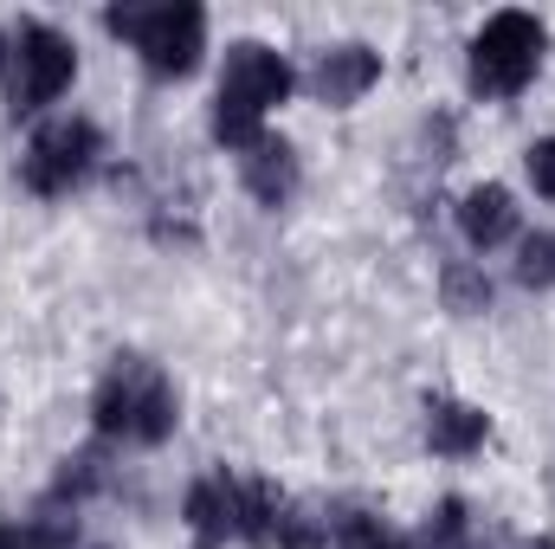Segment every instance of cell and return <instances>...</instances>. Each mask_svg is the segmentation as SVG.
Segmentation results:
<instances>
[{"mask_svg":"<svg viewBox=\"0 0 555 549\" xmlns=\"http://www.w3.org/2000/svg\"><path fill=\"white\" fill-rule=\"evenodd\" d=\"M291 65L278 59L272 46L259 39H240L227 52V72H220V98H214V137L227 149H253L266 137V111L291 98Z\"/></svg>","mask_w":555,"mask_h":549,"instance_id":"1","label":"cell"},{"mask_svg":"<svg viewBox=\"0 0 555 549\" xmlns=\"http://www.w3.org/2000/svg\"><path fill=\"white\" fill-rule=\"evenodd\" d=\"M91 413H98V433H124L137 446H162L175 433V388H168V375L155 362L117 356V369L98 382Z\"/></svg>","mask_w":555,"mask_h":549,"instance_id":"2","label":"cell"},{"mask_svg":"<svg viewBox=\"0 0 555 549\" xmlns=\"http://www.w3.org/2000/svg\"><path fill=\"white\" fill-rule=\"evenodd\" d=\"M104 26L137 46L142 65L155 78H188L201 65V46H207V13L188 7V0H168V7H111Z\"/></svg>","mask_w":555,"mask_h":549,"instance_id":"3","label":"cell"},{"mask_svg":"<svg viewBox=\"0 0 555 549\" xmlns=\"http://www.w3.org/2000/svg\"><path fill=\"white\" fill-rule=\"evenodd\" d=\"M543 65V20L530 13H491L472 39V91L478 98H517Z\"/></svg>","mask_w":555,"mask_h":549,"instance_id":"4","label":"cell"},{"mask_svg":"<svg viewBox=\"0 0 555 549\" xmlns=\"http://www.w3.org/2000/svg\"><path fill=\"white\" fill-rule=\"evenodd\" d=\"M98 155H104V137L85 124V117H59V124H46L39 137L26 142V155H20V175H26V188L33 194H72L91 168H98Z\"/></svg>","mask_w":555,"mask_h":549,"instance_id":"5","label":"cell"},{"mask_svg":"<svg viewBox=\"0 0 555 549\" xmlns=\"http://www.w3.org/2000/svg\"><path fill=\"white\" fill-rule=\"evenodd\" d=\"M72 72H78V59H72V39L59 26H46V20L20 26V39H13V117L46 111L72 85Z\"/></svg>","mask_w":555,"mask_h":549,"instance_id":"6","label":"cell"},{"mask_svg":"<svg viewBox=\"0 0 555 549\" xmlns=\"http://www.w3.org/2000/svg\"><path fill=\"white\" fill-rule=\"evenodd\" d=\"M188 531H194V549H220L227 537H240V478H227V472L194 478V491H188Z\"/></svg>","mask_w":555,"mask_h":549,"instance_id":"7","label":"cell"},{"mask_svg":"<svg viewBox=\"0 0 555 549\" xmlns=\"http://www.w3.org/2000/svg\"><path fill=\"white\" fill-rule=\"evenodd\" d=\"M375 78H382V59H375L369 46H336V52H323V59H317L310 91H317L323 104H336V111H343V104H356Z\"/></svg>","mask_w":555,"mask_h":549,"instance_id":"8","label":"cell"},{"mask_svg":"<svg viewBox=\"0 0 555 549\" xmlns=\"http://www.w3.org/2000/svg\"><path fill=\"white\" fill-rule=\"evenodd\" d=\"M246 194H253L259 207H284V201L297 194V155H291V142L259 137L246 149Z\"/></svg>","mask_w":555,"mask_h":549,"instance_id":"9","label":"cell"},{"mask_svg":"<svg viewBox=\"0 0 555 549\" xmlns=\"http://www.w3.org/2000/svg\"><path fill=\"white\" fill-rule=\"evenodd\" d=\"M459 227H465V240L478 246V253H491V246H504L511 233H517V201H511V188H472L465 194V207H459Z\"/></svg>","mask_w":555,"mask_h":549,"instance_id":"10","label":"cell"},{"mask_svg":"<svg viewBox=\"0 0 555 549\" xmlns=\"http://www.w3.org/2000/svg\"><path fill=\"white\" fill-rule=\"evenodd\" d=\"M485 433H491V420L472 408V401H426V446L433 452L465 459V452L485 446Z\"/></svg>","mask_w":555,"mask_h":549,"instance_id":"11","label":"cell"},{"mask_svg":"<svg viewBox=\"0 0 555 549\" xmlns=\"http://www.w3.org/2000/svg\"><path fill=\"white\" fill-rule=\"evenodd\" d=\"M278 518H284V498H278V485L266 478H240V537L259 549L278 544Z\"/></svg>","mask_w":555,"mask_h":549,"instance_id":"12","label":"cell"},{"mask_svg":"<svg viewBox=\"0 0 555 549\" xmlns=\"http://www.w3.org/2000/svg\"><path fill=\"white\" fill-rule=\"evenodd\" d=\"M446 304L459 317H478L491 304V278L478 272V266H446Z\"/></svg>","mask_w":555,"mask_h":549,"instance_id":"13","label":"cell"},{"mask_svg":"<svg viewBox=\"0 0 555 549\" xmlns=\"http://www.w3.org/2000/svg\"><path fill=\"white\" fill-rule=\"evenodd\" d=\"M330 531H336V544L343 549H401V537L382 531V518H369V511H343Z\"/></svg>","mask_w":555,"mask_h":549,"instance_id":"14","label":"cell"},{"mask_svg":"<svg viewBox=\"0 0 555 549\" xmlns=\"http://www.w3.org/2000/svg\"><path fill=\"white\" fill-rule=\"evenodd\" d=\"M517 284H530V291L555 284V233H537V240H524V259H517Z\"/></svg>","mask_w":555,"mask_h":549,"instance_id":"15","label":"cell"},{"mask_svg":"<svg viewBox=\"0 0 555 549\" xmlns=\"http://www.w3.org/2000/svg\"><path fill=\"white\" fill-rule=\"evenodd\" d=\"M530 181H537V194H550L555 201V137H543V142H530Z\"/></svg>","mask_w":555,"mask_h":549,"instance_id":"16","label":"cell"},{"mask_svg":"<svg viewBox=\"0 0 555 549\" xmlns=\"http://www.w3.org/2000/svg\"><path fill=\"white\" fill-rule=\"evenodd\" d=\"M0 549H33V544H26L20 531H7V524H0Z\"/></svg>","mask_w":555,"mask_h":549,"instance_id":"17","label":"cell"},{"mask_svg":"<svg viewBox=\"0 0 555 549\" xmlns=\"http://www.w3.org/2000/svg\"><path fill=\"white\" fill-rule=\"evenodd\" d=\"M426 549H472L465 537H426Z\"/></svg>","mask_w":555,"mask_h":549,"instance_id":"18","label":"cell"},{"mask_svg":"<svg viewBox=\"0 0 555 549\" xmlns=\"http://www.w3.org/2000/svg\"><path fill=\"white\" fill-rule=\"evenodd\" d=\"M7 59H13V46H7V33H0V72H7Z\"/></svg>","mask_w":555,"mask_h":549,"instance_id":"19","label":"cell"},{"mask_svg":"<svg viewBox=\"0 0 555 549\" xmlns=\"http://www.w3.org/2000/svg\"><path fill=\"white\" fill-rule=\"evenodd\" d=\"M530 549H555V544H550V537H543V544H530Z\"/></svg>","mask_w":555,"mask_h":549,"instance_id":"20","label":"cell"}]
</instances>
